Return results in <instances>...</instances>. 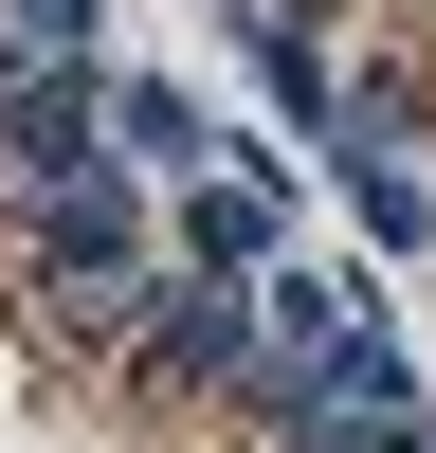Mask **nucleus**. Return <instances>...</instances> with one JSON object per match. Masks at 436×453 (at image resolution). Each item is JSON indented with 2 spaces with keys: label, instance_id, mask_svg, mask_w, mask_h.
<instances>
[{
  "label": "nucleus",
  "instance_id": "1",
  "mask_svg": "<svg viewBox=\"0 0 436 453\" xmlns=\"http://www.w3.org/2000/svg\"><path fill=\"white\" fill-rule=\"evenodd\" d=\"M145 273H164V200H145L128 164H91V181H55V200H19V309L55 326V345L109 363V326H128Z\"/></svg>",
  "mask_w": 436,
  "mask_h": 453
},
{
  "label": "nucleus",
  "instance_id": "2",
  "mask_svg": "<svg viewBox=\"0 0 436 453\" xmlns=\"http://www.w3.org/2000/svg\"><path fill=\"white\" fill-rule=\"evenodd\" d=\"M109 381L164 399V418H218V399L254 381V290H218V273H145L128 326H109Z\"/></svg>",
  "mask_w": 436,
  "mask_h": 453
},
{
  "label": "nucleus",
  "instance_id": "3",
  "mask_svg": "<svg viewBox=\"0 0 436 453\" xmlns=\"http://www.w3.org/2000/svg\"><path fill=\"white\" fill-rule=\"evenodd\" d=\"M109 164H128L145 200H182V181H218V164H237V127H218V91H200V73L109 55Z\"/></svg>",
  "mask_w": 436,
  "mask_h": 453
},
{
  "label": "nucleus",
  "instance_id": "4",
  "mask_svg": "<svg viewBox=\"0 0 436 453\" xmlns=\"http://www.w3.org/2000/svg\"><path fill=\"white\" fill-rule=\"evenodd\" d=\"M309 164H418V181H436V55L346 36V109L309 127Z\"/></svg>",
  "mask_w": 436,
  "mask_h": 453
},
{
  "label": "nucleus",
  "instance_id": "5",
  "mask_svg": "<svg viewBox=\"0 0 436 453\" xmlns=\"http://www.w3.org/2000/svg\"><path fill=\"white\" fill-rule=\"evenodd\" d=\"M109 164V73H19L0 91V200H55Z\"/></svg>",
  "mask_w": 436,
  "mask_h": 453
},
{
  "label": "nucleus",
  "instance_id": "6",
  "mask_svg": "<svg viewBox=\"0 0 436 453\" xmlns=\"http://www.w3.org/2000/svg\"><path fill=\"white\" fill-rule=\"evenodd\" d=\"M254 453H436V399H309V418H273Z\"/></svg>",
  "mask_w": 436,
  "mask_h": 453
},
{
  "label": "nucleus",
  "instance_id": "7",
  "mask_svg": "<svg viewBox=\"0 0 436 453\" xmlns=\"http://www.w3.org/2000/svg\"><path fill=\"white\" fill-rule=\"evenodd\" d=\"M0 36H19L36 73H109L128 36H109V0H0Z\"/></svg>",
  "mask_w": 436,
  "mask_h": 453
},
{
  "label": "nucleus",
  "instance_id": "8",
  "mask_svg": "<svg viewBox=\"0 0 436 453\" xmlns=\"http://www.w3.org/2000/svg\"><path fill=\"white\" fill-rule=\"evenodd\" d=\"M291 36H382V0H273Z\"/></svg>",
  "mask_w": 436,
  "mask_h": 453
},
{
  "label": "nucleus",
  "instance_id": "9",
  "mask_svg": "<svg viewBox=\"0 0 436 453\" xmlns=\"http://www.w3.org/2000/svg\"><path fill=\"white\" fill-rule=\"evenodd\" d=\"M19 73H36V55H19V36H0V91H19Z\"/></svg>",
  "mask_w": 436,
  "mask_h": 453
}]
</instances>
